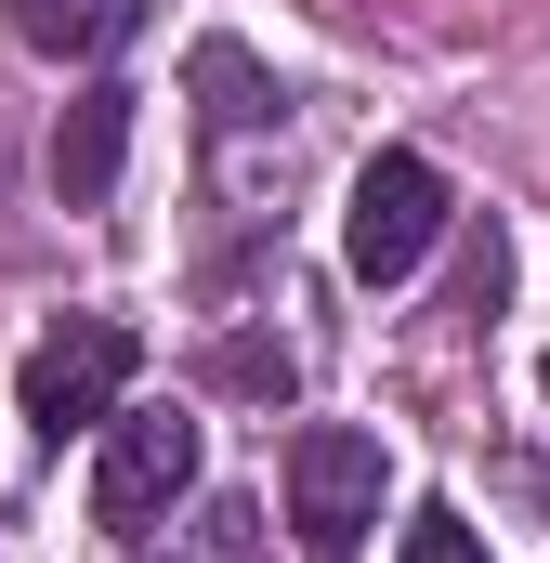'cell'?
I'll list each match as a JSON object with an SVG mask.
<instances>
[{"instance_id":"6da1fadb","label":"cell","mask_w":550,"mask_h":563,"mask_svg":"<svg viewBox=\"0 0 550 563\" xmlns=\"http://www.w3.org/2000/svg\"><path fill=\"white\" fill-rule=\"evenodd\" d=\"M144 341L119 328V314H66L53 341H26V367H13V407H26V432L40 445H66V432H106V407L132 394Z\"/></svg>"},{"instance_id":"7a4b0ae2","label":"cell","mask_w":550,"mask_h":563,"mask_svg":"<svg viewBox=\"0 0 550 563\" xmlns=\"http://www.w3.org/2000/svg\"><path fill=\"white\" fill-rule=\"evenodd\" d=\"M381 432H354V420H301L288 432V538L315 563H341L367 525H381Z\"/></svg>"},{"instance_id":"3957f363","label":"cell","mask_w":550,"mask_h":563,"mask_svg":"<svg viewBox=\"0 0 550 563\" xmlns=\"http://www.w3.org/2000/svg\"><path fill=\"white\" fill-rule=\"evenodd\" d=\"M446 236V170L419 157V144H381L367 170H354V210H341V263L367 288H394L419 276V250Z\"/></svg>"},{"instance_id":"277c9868","label":"cell","mask_w":550,"mask_h":563,"mask_svg":"<svg viewBox=\"0 0 550 563\" xmlns=\"http://www.w3.org/2000/svg\"><path fill=\"white\" fill-rule=\"evenodd\" d=\"M197 485V420L184 407H106V459H92V525L144 538L170 498Z\"/></svg>"},{"instance_id":"5b68a950","label":"cell","mask_w":550,"mask_h":563,"mask_svg":"<svg viewBox=\"0 0 550 563\" xmlns=\"http://www.w3.org/2000/svg\"><path fill=\"white\" fill-rule=\"evenodd\" d=\"M132 106L144 92H119V79H92L66 119H53V197L66 210H106L119 197V157H132Z\"/></svg>"},{"instance_id":"8992f818","label":"cell","mask_w":550,"mask_h":563,"mask_svg":"<svg viewBox=\"0 0 550 563\" xmlns=\"http://www.w3.org/2000/svg\"><path fill=\"white\" fill-rule=\"evenodd\" d=\"M132 26H144V0H13V40H26V53H66V66L119 53Z\"/></svg>"},{"instance_id":"52a82bcc","label":"cell","mask_w":550,"mask_h":563,"mask_svg":"<svg viewBox=\"0 0 550 563\" xmlns=\"http://www.w3.org/2000/svg\"><path fill=\"white\" fill-rule=\"evenodd\" d=\"M197 92H210V132H250V119L275 106V79L237 53V40H210V53H197Z\"/></svg>"},{"instance_id":"ba28073f","label":"cell","mask_w":550,"mask_h":563,"mask_svg":"<svg viewBox=\"0 0 550 563\" xmlns=\"http://www.w3.org/2000/svg\"><path fill=\"white\" fill-rule=\"evenodd\" d=\"M210 380H223V394L288 407V380H301V367H288V341H210Z\"/></svg>"},{"instance_id":"9c48e42d","label":"cell","mask_w":550,"mask_h":563,"mask_svg":"<svg viewBox=\"0 0 550 563\" xmlns=\"http://www.w3.org/2000/svg\"><path fill=\"white\" fill-rule=\"evenodd\" d=\"M394 563H485V538H472L459 511H419V525H407V551H394Z\"/></svg>"},{"instance_id":"30bf717a","label":"cell","mask_w":550,"mask_h":563,"mask_svg":"<svg viewBox=\"0 0 550 563\" xmlns=\"http://www.w3.org/2000/svg\"><path fill=\"white\" fill-rule=\"evenodd\" d=\"M538 380H550V367H538Z\"/></svg>"}]
</instances>
